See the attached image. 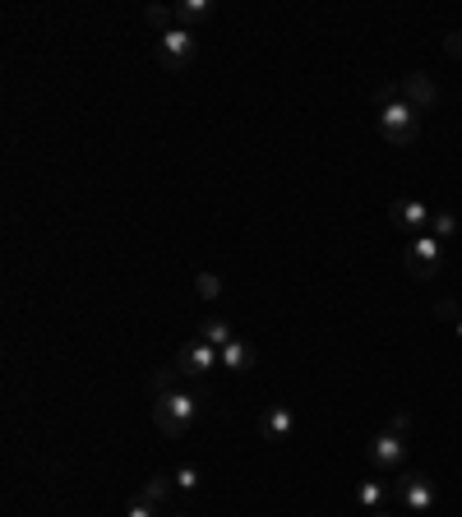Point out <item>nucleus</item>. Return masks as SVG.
<instances>
[{"label": "nucleus", "instance_id": "obj_1", "mask_svg": "<svg viewBox=\"0 0 462 517\" xmlns=\"http://www.w3.org/2000/svg\"><path fill=\"white\" fill-rule=\"evenodd\" d=\"M375 121H379L384 144H393V148H412L416 139H421V111L398 93V84H384L375 93Z\"/></svg>", "mask_w": 462, "mask_h": 517}, {"label": "nucleus", "instance_id": "obj_2", "mask_svg": "<svg viewBox=\"0 0 462 517\" xmlns=\"http://www.w3.org/2000/svg\"><path fill=\"white\" fill-rule=\"evenodd\" d=\"M204 411H208L204 393H195L190 384L162 388V393L153 397V421H158V430L167 434V439H185V434L204 421Z\"/></svg>", "mask_w": 462, "mask_h": 517}, {"label": "nucleus", "instance_id": "obj_3", "mask_svg": "<svg viewBox=\"0 0 462 517\" xmlns=\"http://www.w3.org/2000/svg\"><path fill=\"white\" fill-rule=\"evenodd\" d=\"M153 47H158V65L171 74L190 70V65L199 61V33L195 28H162L158 37H153Z\"/></svg>", "mask_w": 462, "mask_h": 517}, {"label": "nucleus", "instance_id": "obj_4", "mask_svg": "<svg viewBox=\"0 0 462 517\" xmlns=\"http://www.w3.org/2000/svg\"><path fill=\"white\" fill-rule=\"evenodd\" d=\"M365 462L375 467V476H402V467H407V434L379 430L365 444Z\"/></svg>", "mask_w": 462, "mask_h": 517}, {"label": "nucleus", "instance_id": "obj_5", "mask_svg": "<svg viewBox=\"0 0 462 517\" xmlns=\"http://www.w3.org/2000/svg\"><path fill=\"white\" fill-rule=\"evenodd\" d=\"M402 268H407L416 282L439 277L444 273V245H439L435 236H416V241H407V250H402Z\"/></svg>", "mask_w": 462, "mask_h": 517}, {"label": "nucleus", "instance_id": "obj_6", "mask_svg": "<svg viewBox=\"0 0 462 517\" xmlns=\"http://www.w3.org/2000/svg\"><path fill=\"white\" fill-rule=\"evenodd\" d=\"M176 370H181L185 379H204V374L222 370V351L208 347L204 337H190V342L176 351Z\"/></svg>", "mask_w": 462, "mask_h": 517}, {"label": "nucleus", "instance_id": "obj_7", "mask_svg": "<svg viewBox=\"0 0 462 517\" xmlns=\"http://www.w3.org/2000/svg\"><path fill=\"white\" fill-rule=\"evenodd\" d=\"M430 217H435V208L421 204V199H393L389 204V222L402 231V236H430Z\"/></svg>", "mask_w": 462, "mask_h": 517}, {"label": "nucleus", "instance_id": "obj_8", "mask_svg": "<svg viewBox=\"0 0 462 517\" xmlns=\"http://www.w3.org/2000/svg\"><path fill=\"white\" fill-rule=\"evenodd\" d=\"M398 499H402V508H407L412 517L430 513V508H435V481L421 476V471H402L398 476Z\"/></svg>", "mask_w": 462, "mask_h": 517}, {"label": "nucleus", "instance_id": "obj_9", "mask_svg": "<svg viewBox=\"0 0 462 517\" xmlns=\"http://www.w3.org/2000/svg\"><path fill=\"white\" fill-rule=\"evenodd\" d=\"M259 434H264L268 444H282V439H292V434H296V411L287 407V402H273V407H264Z\"/></svg>", "mask_w": 462, "mask_h": 517}, {"label": "nucleus", "instance_id": "obj_10", "mask_svg": "<svg viewBox=\"0 0 462 517\" xmlns=\"http://www.w3.org/2000/svg\"><path fill=\"white\" fill-rule=\"evenodd\" d=\"M398 93L407 97V102H412L421 116H426V111H435V102H439V88L430 84L426 74H402V79H398Z\"/></svg>", "mask_w": 462, "mask_h": 517}, {"label": "nucleus", "instance_id": "obj_11", "mask_svg": "<svg viewBox=\"0 0 462 517\" xmlns=\"http://www.w3.org/2000/svg\"><path fill=\"white\" fill-rule=\"evenodd\" d=\"M393 494H398V481H389V476H375V481L356 485V504H361L365 513H384V504H389Z\"/></svg>", "mask_w": 462, "mask_h": 517}, {"label": "nucleus", "instance_id": "obj_12", "mask_svg": "<svg viewBox=\"0 0 462 517\" xmlns=\"http://www.w3.org/2000/svg\"><path fill=\"white\" fill-rule=\"evenodd\" d=\"M213 14H218L213 0H176V5H171V24L176 28H199V24H208Z\"/></svg>", "mask_w": 462, "mask_h": 517}, {"label": "nucleus", "instance_id": "obj_13", "mask_svg": "<svg viewBox=\"0 0 462 517\" xmlns=\"http://www.w3.org/2000/svg\"><path fill=\"white\" fill-rule=\"evenodd\" d=\"M255 347L245 342V337H236L231 347H222V370H231V374H245V370H255Z\"/></svg>", "mask_w": 462, "mask_h": 517}, {"label": "nucleus", "instance_id": "obj_14", "mask_svg": "<svg viewBox=\"0 0 462 517\" xmlns=\"http://www.w3.org/2000/svg\"><path fill=\"white\" fill-rule=\"evenodd\" d=\"M195 337H204L208 347H218V351H222V347H231V342H236V328H231L227 319H218V314H208L204 324L195 328Z\"/></svg>", "mask_w": 462, "mask_h": 517}, {"label": "nucleus", "instance_id": "obj_15", "mask_svg": "<svg viewBox=\"0 0 462 517\" xmlns=\"http://www.w3.org/2000/svg\"><path fill=\"white\" fill-rule=\"evenodd\" d=\"M171 494H176V481H171V476H148V481L139 485V499H144V504H153V508H162Z\"/></svg>", "mask_w": 462, "mask_h": 517}, {"label": "nucleus", "instance_id": "obj_16", "mask_svg": "<svg viewBox=\"0 0 462 517\" xmlns=\"http://www.w3.org/2000/svg\"><path fill=\"white\" fill-rule=\"evenodd\" d=\"M171 481H176V494H199V485H204V471H199L195 462H181V467L171 471Z\"/></svg>", "mask_w": 462, "mask_h": 517}, {"label": "nucleus", "instance_id": "obj_17", "mask_svg": "<svg viewBox=\"0 0 462 517\" xmlns=\"http://www.w3.org/2000/svg\"><path fill=\"white\" fill-rule=\"evenodd\" d=\"M430 236H435L439 245H444V241H453V236H458V217H453L449 208H439V213L430 217Z\"/></svg>", "mask_w": 462, "mask_h": 517}, {"label": "nucleus", "instance_id": "obj_18", "mask_svg": "<svg viewBox=\"0 0 462 517\" xmlns=\"http://www.w3.org/2000/svg\"><path fill=\"white\" fill-rule=\"evenodd\" d=\"M195 291L204 296V301H218L222 296V277H213V273H199L195 277Z\"/></svg>", "mask_w": 462, "mask_h": 517}, {"label": "nucleus", "instance_id": "obj_19", "mask_svg": "<svg viewBox=\"0 0 462 517\" xmlns=\"http://www.w3.org/2000/svg\"><path fill=\"white\" fill-rule=\"evenodd\" d=\"M125 517H162V513H158V508H153V504H144L139 494H134L130 504H125Z\"/></svg>", "mask_w": 462, "mask_h": 517}, {"label": "nucleus", "instance_id": "obj_20", "mask_svg": "<svg viewBox=\"0 0 462 517\" xmlns=\"http://www.w3.org/2000/svg\"><path fill=\"white\" fill-rule=\"evenodd\" d=\"M435 314H439V319H453V324L462 319V310H458L453 301H435Z\"/></svg>", "mask_w": 462, "mask_h": 517}, {"label": "nucleus", "instance_id": "obj_21", "mask_svg": "<svg viewBox=\"0 0 462 517\" xmlns=\"http://www.w3.org/2000/svg\"><path fill=\"white\" fill-rule=\"evenodd\" d=\"M389 430H393V434H407V430H412V416H402V411H398V416L389 421Z\"/></svg>", "mask_w": 462, "mask_h": 517}, {"label": "nucleus", "instance_id": "obj_22", "mask_svg": "<svg viewBox=\"0 0 462 517\" xmlns=\"http://www.w3.org/2000/svg\"><path fill=\"white\" fill-rule=\"evenodd\" d=\"M453 333H458V342H462V319H458V324H453Z\"/></svg>", "mask_w": 462, "mask_h": 517}, {"label": "nucleus", "instance_id": "obj_23", "mask_svg": "<svg viewBox=\"0 0 462 517\" xmlns=\"http://www.w3.org/2000/svg\"><path fill=\"white\" fill-rule=\"evenodd\" d=\"M370 517H393V513H389V508H384V513H370Z\"/></svg>", "mask_w": 462, "mask_h": 517}, {"label": "nucleus", "instance_id": "obj_24", "mask_svg": "<svg viewBox=\"0 0 462 517\" xmlns=\"http://www.w3.org/2000/svg\"><path fill=\"white\" fill-rule=\"evenodd\" d=\"M162 517H190V513H162Z\"/></svg>", "mask_w": 462, "mask_h": 517}]
</instances>
